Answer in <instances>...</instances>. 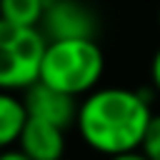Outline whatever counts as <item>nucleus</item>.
<instances>
[{"mask_svg":"<svg viewBox=\"0 0 160 160\" xmlns=\"http://www.w3.org/2000/svg\"><path fill=\"white\" fill-rule=\"evenodd\" d=\"M140 150L150 158V160H160V115H152L150 125H148V132L142 138V145Z\"/></svg>","mask_w":160,"mask_h":160,"instance_id":"nucleus-9","label":"nucleus"},{"mask_svg":"<svg viewBox=\"0 0 160 160\" xmlns=\"http://www.w3.org/2000/svg\"><path fill=\"white\" fill-rule=\"evenodd\" d=\"M150 80H152V88L160 92V48L155 50L152 62H150Z\"/></svg>","mask_w":160,"mask_h":160,"instance_id":"nucleus-10","label":"nucleus"},{"mask_svg":"<svg viewBox=\"0 0 160 160\" xmlns=\"http://www.w3.org/2000/svg\"><path fill=\"white\" fill-rule=\"evenodd\" d=\"M108 160H150L142 150H130V152H122V155H115V158H108Z\"/></svg>","mask_w":160,"mask_h":160,"instance_id":"nucleus-12","label":"nucleus"},{"mask_svg":"<svg viewBox=\"0 0 160 160\" xmlns=\"http://www.w3.org/2000/svg\"><path fill=\"white\" fill-rule=\"evenodd\" d=\"M22 102L28 108V118L52 122L62 130L75 125V120H78V108H80L78 98L60 92V90H55V88H50L40 80L25 90Z\"/></svg>","mask_w":160,"mask_h":160,"instance_id":"nucleus-5","label":"nucleus"},{"mask_svg":"<svg viewBox=\"0 0 160 160\" xmlns=\"http://www.w3.org/2000/svg\"><path fill=\"white\" fill-rule=\"evenodd\" d=\"M48 38L40 28L12 25L0 18V90H28L40 80Z\"/></svg>","mask_w":160,"mask_h":160,"instance_id":"nucleus-3","label":"nucleus"},{"mask_svg":"<svg viewBox=\"0 0 160 160\" xmlns=\"http://www.w3.org/2000/svg\"><path fill=\"white\" fill-rule=\"evenodd\" d=\"M158 22H160V10H158Z\"/></svg>","mask_w":160,"mask_h":160,"instance_id":"nucleus-13","label":"nucleus"},{"mask_svg":"<svg viewBox=\"0 0 160 160\" xmlns=\"http://www.w3.org/2000/svg\"><path fill=\"white\" fill-rule=\"evenodd\" d=\"M28 122V108L15 92L0 90V150L12 148Z\"/></svg>","mask_w":160,"mask_h":160,"instance_id":"nucleus-7","label":"nucleus"},{"mask_svg":"<svg viewBox=\"0 0 160 160\" xmlns=\"http://www.w3.org/2000/svg\"><path fill=\"white\" fill-rule=\"evenodd\" d=\"M48 2L50 0H0V18L12 25L40 28Z\"/></svg>","mask_w":160,"mask_h":160,"instance_id":"nucleus-8","label":"nucleus"},{"mask_svg":"<svg viewBox=\"0 0 160 160\" xmlns=\"http://www.w3.org/2000/svg\"><path fill=\"white\" fill-rule=\"evenodd\" d=\"M152 115L145 92L130 88H98L80 100L75 128L90 150L115 158L140 150Z\"/></svg>","mask_w":160,"mask_h":160,"instance_id":"nucleus-1","label":"nucleus"},{"mask_svg":"<svg viewBox=\"0 0 160 160\" xmlns=\"http://www.w3.org/2000/svg\"><path fill=\"white\" fill-rule=\"evenodd\" d=\"M40 30L48 40H80L95 38V12L80 0H50L42 15Z\"/></svg>","mask_w":160,"mask_h":160,"instance_id":"nucleus-4","label":"nucleus"},{"mask_svg":"<svg viewBox=\"0 0 160 160\" xmlns=\"http://www.w3.org/2000/svg\"><path fill=\"white\" fill-rule=\"evenodd\" d=\"M102 72L105 55L95 38L48 40L40 65V82L72 98H85L98 90Z\"/></svg>","mask_w":160,"mask_h":160,"instance_id":"nucleus-2","label":"nucleus"},{"mask_svg":"<svg viewBox=\"0 0 160 160\" xmlns=\"http://www.w3.org/2000/svg\"><path fill=\"white\" fill-rule=\"evenodd\" d=\"M0 160H30L20 148H8V150H0Z\"/></svg>","mask_w":160,"mask_h":160,"instance_id":"nucleus-11","label":"nucleus"},{"mask_svg":"<svg viewBox=\"0 0 160 160\" xmlns=\"http://www.w3.org/2000/svg\"><path fill=\"white\" fill-rule=\"evenodd\" d=\"M18 148L30 160H62V155H65V130L52 125V122L28 118L22 135L18 140Z\"/></svg>","mask_w":160,"mask_h":160,"instance_id":"nucleus-6","label":"nucleus"}]
</instances>
